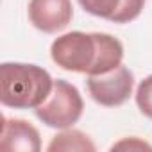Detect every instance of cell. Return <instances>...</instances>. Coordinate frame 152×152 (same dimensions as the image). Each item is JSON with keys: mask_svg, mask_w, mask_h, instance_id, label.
<instances>
[{"mask_svg": "<svg viewBox=\"0 0 152 152\" xmlns=\"http://www.w3.org/2000/svg\"><path fill=\"white\" fill-rule=\"evenodd\" d=\"M136 106L148 120H152V73L145 77L136 88Z\"/></svg>", "mask_w": 152, "mask_h": 152, "instance_id": "obj_9", "label": "cell"}, {"mask_svg": "<svg viewBox=\"0 0 152 152\" xmlns=\"http://www.w3.org/2000/svg\"><path fill=\"white\" fill-rule=\"evenodd\" d=\"M47 150L48 152H95L97 147L88 134L68 127V129H61V132H57L50 140Z\"/></svg>", "mask_w": 152, "mask_h": 152, "instance_id": "obj_8", "label": "cell"}, {"mask_svg": "<svg viewBox=\"0 0 152 152\" xmlns=\"http://www.w3.org/2000/svg\"><path fill=\"white\" fill-rule=\"evenodd\" d=\"M88 91L91 99L104 107H118L129 100L134 88V73L120 64L100 75H88Z\"/></svg>", "mask_w": 152, "mask_h": 152, "instance_id": "obj_4", "label": "cell"}, {"mask_svg": "<svg viewBox=\"0 0 152 152\" xmlns=\"http://www.w3.org/2000/svg\"><path fill=\"white\" fill-rule=\"evenodd\" d=\"M72 18V0H29V20L45 34L61 32L70 25Z\"/></svg>", "mask_w": 152, "mask_h": 152, "instance_id": "obj_5", "label": "cell"}, {"mask_svg": "<svg viewBox=\"0 0 152 152\" xmlns=\"http://www.w3.org/2000/svg\"><path fill=\"white\" fill-rule=\"evenodd\" d=\"M54 88L52 75L32 63L0 64V102L13 109H36Z\"/></svg>", "mask_w": 152, "mask_h": 152, "instance_id": "obj_2", "label": "cell"}, {"mask_svg": "<svg viewBox=\"0 0 152 152\" xmlns=\"http://www.w3.org/2000/svg\"><path fill=\"white\" fill-rule=\"evenodd\" d=\"M0 148L11 150V152H39L41 136L31 122L22 120V118L2 116Z\"/></svg>", "mask_w": 152, "mask_h": 152, "instance_id": "obj_6", "label": "cell"}, {"mask_svg": "<svg viewBox=\"0 0 152 152\" xmlns=\"http://www.w3.org/2000/svg\"><path fill=\"white\" fill-rule=\"evenodd\" d=\"M77 2L86 13L113 23H129L136 20L145 7V0H77Z\"/></svg>", "mask_w": 152, "mask_h": 152, "instance_id": "obj_7", "label": "cell"}, {"mask_svg": "<svg viewBox=\"0 0 152 152\" xmlns=\"http://www.w3.org/2000/svg\"><path fill=\"white\" fill-rule=\"evenodd\" d=\"M84 111L81 91L64 79L54 81V88L47 100L34 109L36 116L52 129H68L77 124Z\"/></svg>", "mask_w": 152, "mask_h": 152, "instance_id": "obj_3", "label": "cell"}, {"mask_svg": "<svg viewBox=\"0 0 152 152\" xmlns=\"http://www.w3.org/2000/svg\"><path fill=\"white\" fill-rule=\"evenodd\" d=\"M50 57L66 72L100 75L122 64L124 45L106 32L72 31L52 41Z\"/></svg>", "mask_w": 152, "mask_h": 152, "instance_id": "obj_1", "label": "cell"}, {"mask_svg": "<svg viewBox=\"0 0 152 152\" xmlns=\"http://www.w3.org/2000/svg\"><path fill=\"white\" fill-rule=\"evenodd\" d=\"M115 148H129V150H132V148H136V150L148 148V150H152V145L147 143V141H141V140L136 138V136H131V138H125V140L115 143V145L111 147V150H115Z\"/></svg>", "mask_w": 152, "mask_h": 152, "instance_id": "obj_10", "label": "cell"}]
</instances>
